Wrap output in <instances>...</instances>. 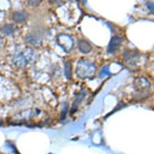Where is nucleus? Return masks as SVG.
I'll return each instance as SVG.
<instances>
[{
    "instance_id": "obj_8",
    "label": "nucleus",
    "mask_w": 154,
    "mask_h": 154,
    "mask_svg": "<svg viewBox=\"0 0 154 154\" xmlns=\"http://www.w3.org/2000/svg\"><path fill=\"white\" fill-rule=\"evenodd\" d=\"M28 40L29 41V42L34 45H38L39 44H41V41L39 39V38H37L35 36H33V35H30Z\"/></svg>"
},
{
    "instance_id": "obj_6",
    "label": "nucleus",
    "mask_w": 154,
    "mask_h": 154,
    "mask_svg": "<svg viewBox=\"0 0 154 154\" xmlns=\"http://www.w3.org/2000/svg\"><path fill=\"white\" fill-rule=\"evenodd\" d=\"M79 49L81 52L83 54H88L92 51V46L91 45L84 40H81L79 42Z\"/></svg>"
},
{
    "instance_id": "obj_5",
    "label": "nucleus",
    "mask_w": 154,
    "mask_h": 154,
    "mask_svg": "<svg viewBox=\"0 0 154 154\" xmlns=\"http://www.w3.org/2000/svg\"><path fill=\"white\" fill-rule=\"evenodd\" d=\"M27 14L24 11H17L13 15V20L17 23H23L27 20Z\"/></svg>"
},
{
    "instance_id": "obj_9",
    "label": "nucleus",
    "mask_w": 154,
    "mask_h": 154,
    "mask_svg": "<svg viewBox=\"0 0 154 154\" xmlns=\"http://www.w3.org/2000/svg\"><path fill=\"white\" fill-rule=\"evenodd\" d=\"M65 71L67 78L69 79L71 76V64L69 62H67L65 65Z\"/></svg>"
},
{
    "instance_id": "obj_10",
    "label": "nucleus",
    "mask_w": 154,
    "mask_h": 154,
    "mask_svg": "<svg viewBox=\"0 0 154 154\" xmlns=\"http://www.w3.org/2000/svg\"><path fill=\"white\" fill-rule=\"evenodd\" d=\"M27 1L30 6L35 7L39 5L42 3V0H27Z\"/></svg>"
},
{
    "instance_id": "obj_7",
    "label": "nucleus",
    "mask_w": 154,
    "mask_h": 154,
    "mask_svg": "<svg viewBox=\"0 0 154 154\" xmlns=\"http://www.w3.org/2000/svg\"><path fill=\"white\" fill-rule=\"evenodd\" d=\"M2 30L3 33L9 35L13 33L14 31V28L12 25H6L2 29Z\"/></svg>"
},
{
    "instance_id": "obj_3",
    "label": "nucleus",
    "mask_w": 154,
    "mask_h": 154,
    "mask_svg": "<svg viewBox=\"0 0 154 154\" xmlns=\"http://www.w3.org/2000/svg\"><path fill=\"white\" fill-rule=\"evenodd\" d=\"M57 43L63 49L68 52L73 47V40L67 35L60 34L57 37Z\"/></svg>"
},
{
    "instance_id": "obj_2",
    "label": "nucleus",
    "mask_w": 154,
    "mask_h": 154,
    "mask_svg": "<svg viewBox=\"0 0 154 154\" xmlns=\"http://www.w3.org/2000/svg\"><path fill=\"white\" fill-rule=\"evenodd\" d=\"M94 67L92 64L85 60H81L76 66V74L82 79L87 78L93 72Z\"/></svg>"
},
{
    "instance_id": "obj_1",
    "label": "nucleus",
    "mask_w": 154,
    "mask_h": 154,
    "mask_svg": "<svg viewBox=\"0 0 154 154\" xmlns=\"http://www.w3.org/2000/svg\"><path fill=\"white\" fill-rule=\"evenodd\" d=\"M35 57V54L33 50L30 48H26L23 51L15 54L13 63L17 67L23 68L33 61Z\"/></svg>"
},
{
    "instance_id": "obj_11",
    "label": "nucleus",
    "mask_w": 154,
    "mask_h": 154,
    "mask_svg": "<svg viewBox=\"0 0 154 154\" xmlns=\"http://www.w3.org/2000/svg\"><path fill=\"white\" fill-rule=\"evenodd\" d=\"M0 42H1V36H0Z\"/></svg>"
},
{
    "instance_id": "obj_4",
    "label": "nucleus",
    "mask_w": 154,
    "mask_h": 154,
    "mask_svg": "<svg viewBox=\"0 0 154 154\" xmlns=\"http://www.w3.org/2000/svg\"><path fill=\"white\" fill-rule=\"evenodd\" d=\"M122 44V38L118 36L112 37L108 46L107 52L109 54H114L120 48Z\"/></svg>"
}]
</instances>
